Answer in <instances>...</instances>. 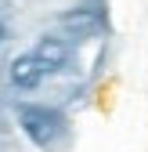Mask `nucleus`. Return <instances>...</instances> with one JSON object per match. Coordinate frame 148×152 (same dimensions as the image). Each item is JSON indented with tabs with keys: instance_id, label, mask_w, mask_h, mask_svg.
<instances>
[{
	"instance_id": "obj_1",
	"label": "nucleus",
	"mask_w": 148,
	"mask_h": 152,
	"mask_svg": "<svg viewBox=\"0 0 148 152\" xmlns=\"http://www.w3.org/2000/svg\"><path fill=\"white\" fill-rule=\"evenodd\" d=\"M18 127H22L25 138L33 145H40V148L54 145L62 138V130H65L62 116L51 112V109H44V105H18Z\"/></svg>"
},
{
	"instance_id": "obj_2",
	"label": "nucleus",
	"mask_w": 148,
	"mask_h": 152,
	"mask_svg": "<svg viewBox=\"0 0 148 152\" xmlns=\"http://www.w3.org/2000/svg\"><path fill=\"white\" fill-rule=\"evenodd\" d=\"M58 22H62L65 33L90 36V33H101L105 29V11H98V7H72V11H65L58 18Z\"/></svg>"
},
{
	"instance_id": "obj_5",
	"label": "nucleus",
	"mask_w": 148,
	"mask_h": 152,
	"mask_svg": "<svg viewBox=\"0 0 148 152\" xmlns=\"http://www.w3.org/2000/svg\"><path fill=\"white\" fill-rule=\"evenodd\" d=\"M4 36H7V29H4V22H0V44H4Z\"/></svg>"
},
{
	"instance_id": "obj_3",
	"label": "nucleus",
	"mask_w": 148,
	"mask_h": 152,
	"mask_svg": "<svg viewBox=\"0 0 148 152\" xmlns=\"http://www.w3.org/2000/svg\"><path fill=\"white\" fill-rule=\"evenodd\" d=\"M33 58L40 62L44 69H65L69 58H72V47L62 40V36H40V40H36Z\"/></svg>"
},
{
	"instance_id": "obj_4",
	"label": "nucleus",
	"mask_w": 148,
	"mask_h": 152,
	"mask_svg": "<svg viewBox=\"0 0 148 152\" xmlns=\"http://www.w3.org/2000/svg\"><path fill=\"white\" fill-rule=\"evenodd\" d=\"M44 65L33 58V54H18V58L11 62V83L18 87V91H33V87H40V80H44Z\"/></svg>"
}]
</instances>
